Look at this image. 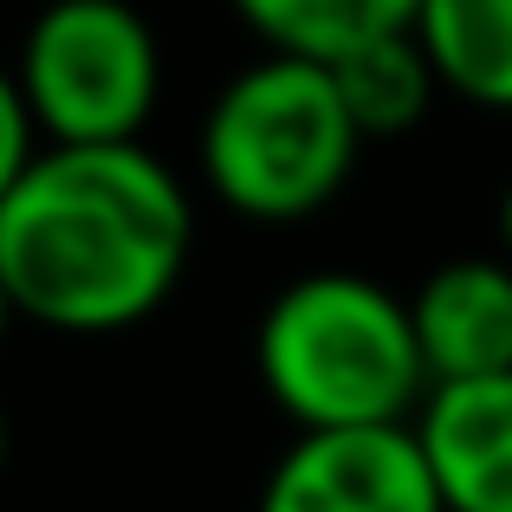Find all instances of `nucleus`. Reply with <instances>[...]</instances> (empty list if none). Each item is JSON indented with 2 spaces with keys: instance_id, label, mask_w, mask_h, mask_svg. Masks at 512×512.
Returning a JSON list of instances; mask_svg holds the SVG:
<instances>
[{
  "instance_id": "obj_1",
  "label": "nucleus",
  "mask_w": 512,
  "mask_h": 512,
  "mask_svg": "<svg viewBox=\"0 0 512 512\" xmlns=\"http://www.w3.org/2000/svg\"><path fill=\"white\" fill-rule=\"evenodd\" d=\"M195 201L143 143L39 150L0 195V286L13 318L65 338L137 331L175 299Z\"/></svg>"
},
{
  "instance_id": "obj_2",
  "label": "nucleus",
  "mask_w": 512,
  "mask_h": 512,
  "mask_svg": "<svg viewBox=\"0 0 512 512\" xmlns=\"http://www.w3.org/2000/svg\"><path fill=\"white\" fill-rule=\"evenodd\" d=\"M253 363L299 435L409 428L428 396L409 305L363 273H305L260 312Z\"/></svg>"
},
{
  "instance_id": "obj_3",
  "label": "nucleus",
  "mask_w": 512,
  "mask_h": 512,
  "mask_svg": "<svg viewBox=\"0 0 512 512\" xmlns=\"http://www.w3.org/2000/svg\"><path fill=\"white\" fill-rule=\"evenodd\" d=\"M363 137L325 65L266 52L201 117V182L227 214L292 227L325 214L357 175Z\"/></svg>"
},
{
  "instance_id": "obj_4",
  "label": "nucleus",
  "mask_w": 512,
  "mask_h": 512,
  "mask_svg": "<svg viewBox=\"0 0 512 512\" xmlns=\"http://www.w3.org/2000/svg\"><path fill=\"white\" fill-rule=\"evenodd\" d=\"M7 72L46 150L143 143L163 98V46L130 0H46Z\"/></svg>"
},
{
  "instance_id": "obj_5",
  "label": "nucleus",
  "mask_w": 512,
  "mask_h": 512,
  "mask_svg": "<svg viewBox=\"0 0 512 512\" xmlns=\"http://www.w3.org/2000/svg\"><path fill=\"white\" fill-rule=\"evenodd\" d=\"M253 512H441L409 428L292 435Z\"/></svg>"
},
{
  "instance_id": "obj_6",
  "label": "nucleus",
  "mask_w": 512,
  "mask_h": 512,
  "mask_svg": "<svg viewBox=\"0 0 512 512\" xmlns=\"http://www.w3.org/2000/svg\"><path fill=\"white\" fill-rule=\"evenodd\" d=\"M402 305L428 389L487 383L512 370V266L500 253L441 260Z\"/></svg>"
},
{
  "instance_id": "obj_7",
  "label": "nucleus",
  "mask_w": 512,
  "mask_h": 512,
  "mask_svg": "<svg viewBox=\"0 0 512 512\" xmlns=\"http://www.w3.org/2000/svg\"><path fill=\"white\" fill-rule=\"evenodd\" d=\"M409 435L441 512H512V370L428 389Z\"/></svg>"
},
{
  "instance_id": "obj_8",
  "label": "nucleus",
  "mask_w": 512,
  "mask_h": 512,
  "mask_svg": "<svg viewBox=\"0 0 512 512\" xmlns=\"http://www.w3.org/2000/svg\"><path fill=\"white\" fill-rule=\"evenodd\" d=\"M409 33L441 91L474 111H512V0H422Z\"/></svg>"
},
{
  "instance_id": "obj_9",
  "label": "nucleus",
  "mask_w": 512,
  "mask_h": 512,
  "mask_svg": "<svg viewBox=\"0 0 512 512\" xmlns=\"http://www.w3.org/2000/svg\"><path fill=\"white\" fill-rule=\"evenodd\" d=\"M227 7L240 13V26L266 39V52L338 65L370 39L409 33L422 0H227Z\"/></svg>"
},
{
  "instance_id": "obj_10",
  "label": "nucleus",
  "mask_w": 512,
  "mask_h": 512,
  "mask_svg": "<svg viewBox=\"0 0 512 512\" xmlns=\"http://www.w3.org/2000/svg\"><path fill=\"white\" fill-rule=\"evenodd\" d=\"M331 85H338L350 124H357V137H409L415 124L428 117V104L441 98L435 72H428L422 46H415V33H389V39H370V46L344 52L338 65H325Z\"/></svg>"
},
{
  "instance_id": "obj_11",
  "label": "nucleus",
  "mask_w": 512,
  "mask_h": 512,
  "mask_svg": "<svg viewBox=\"0 0 512 512\" xmlns=\"http://www.w3.org/2000/svg\"><path fill=\"white\" fill-rule=\"evenodd\" d=\"M39 156V137H33V117H26L20 91H13V72L0 65V195L20 182V169Z\"/></svg>"
},
{
  "instance_id": "obj_12",
  "label": "nucleus",
  "mask_w": 512,
  "mask_h": 512,
  "mask_svg": "<svg viewBox=\"0 0 512 512\" xmlns=\"http://www.w3.org/2000/svg\"><path fill=\"white\" fill-rule=\"evenodd\" d=\"M493 227H500V260L512 266V182L500 188V208H493Z\"/></svg>"
},
{
  "instance_id": "obj_13",
  "label": "nucleus",
  "mask_w": 512,
  "mask_h": 512,
  "mask_svg": "<svg viewBox=\"0 0 512 512\" xmlns=\"http://www.w3.org/2000/svg\"><path fill=\"white\" fill-rule=\"evenodd\" d=\"M7 325H13V299H7V286H0V344H7Z\"/></svg>"
},
{
  "instance_id": "obj_14",
  "label": "nucleus",
  "mask_w": 512,
  "mask_h": 512,
  "mask_svg": "<svg viewBox=\"0 0 512 512\" xmlns=\"http://www.w3.org/2000/svg\"><path fill=\"white\" fill-rule=\"evenodd\" d=\"M0 467H7V415H0Z\"/></svg>"
}]
</instances>
